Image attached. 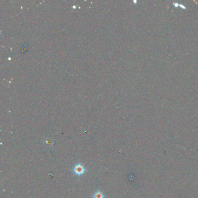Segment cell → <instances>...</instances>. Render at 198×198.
I'll return each instance as SVG.
<instances>
[{"label": "cell", "mask_w": 198, "mask_h": 198, "mask_svg": "<svg viewBox=\"0 0 198 198\" xmlns=\"http://www.w3.org/2000/svg\"><path fill=\"white\" fill-rule=\"evenodd\" d=\"M73 172L74 174L79 177H80L84 174L86 171V169L84 165L81 163H77L73 167Z\"/></svg>", "instance_id": "6da1fadb"}, {"label": "cell", "mask_w": 198, "mask_h": 198, "mask_svg": "<svg viewBox=\"0 0 198 198\" xmlns=\"http://www.w3.org/2000/svg\"><path fill=\"white\" fill-rule=\"evenodd\" d=\"M93 198H105V195L101 190H98L94 194Z\"/></svg>", "instance_id": "7a4b0ae2"}]
</instances>
